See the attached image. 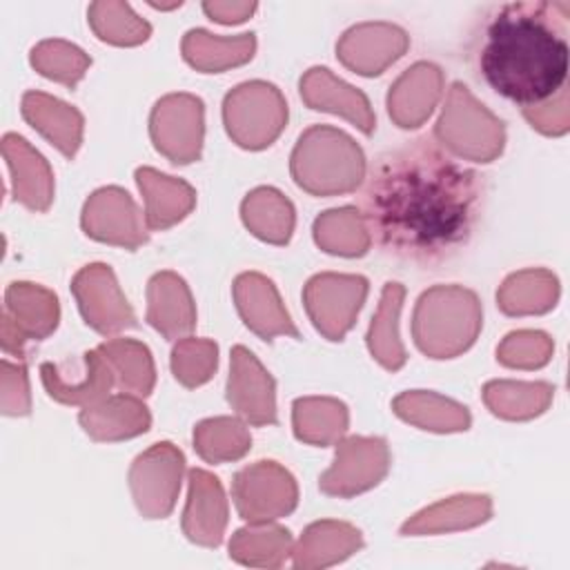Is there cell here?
<instances>
[{
	"label": "cell",
	"instance_id": "cell-1",
	"mask_svg": "<svg viewBox=\"0 0 570 570\" xmlns=\"http://www.w3.org/2000/svg\"><path fill=\"white\" fill-rule=\"evenodd\" d=\"M481 200L483 176L416 138L374 160L358 212L381 252L434 267L468 245Z\"/></svg>",
	"mask_w": 570,
	"mask_h": 570
},
{
	"label": "cell",
	"instance_id": "cell-2",
	"mask_svg": "<svg viewBox=\"0 0 570 570\" xmlns=\"http://www.w3.org/2000/svg\"><path fill=\"white\" fill-rule=\"evenodd\" d=\"M568 29L566 0L501 4L479 49L483 80L521 109L554 98L568 87Z\"/></svg>",
	"mask_w": 570,
	"mask_h": 570
},
{
	"label": "cell",
	"instance_id": "cell-3",
	"mask_svg": "<svg viewBox=\"0 0 570 570\" xmlns=\"http://www.w3.org/2000/svg\"><path fill=\"white\" fill-rule=\"evenodd\" d=\"M289 171L294 183L312 196H341L361 187L367 163L350 134L330 125H314L298 136Z\"/></svg>",
	"mask_w": 570,
	"mask_h": 570
},
{
	"label": "cell",
	"instance_id": "cell-4",
	"mask_svg": "<svg viewBox=\"0 0 570 570\" xmlns=\"http://www.w3.org/2000/svg\"><path fill=\"white\" fill-rule=\"evenodd\" d=\"M483 325L479 296L463 285L425 289L412 314L416 347L430 358H454L472 347Z\"/></svg>",
	"mask_w": 570,
	"mask_h": 570
},
{
	"label": "cell",
	"instance_id": "cell-5",
	"mask_svg": "<svg viewBox=\"0 0 570 570\" xmlns=\"http://www.w3.org/2000/svg\"><path fill=\"white\" fill-rule=\"evenodd\" d=\"M434 138L456 158L492 163L505 147V127L463 82H452L434 125Z\"/></svg>",
	"mask_w": 570,
	"mask_h": 570
},
{
	"label": "cell",
	"instance_id": "cell-6",
	"mask_svg": "<svg viewBox=\"0 0 570 570\" xmlns=\"http://www.w3.org/2000/svg\"><path fill=\"white\" fill-rule=\"evenodd\" d=\"M287 116L285 96L265 80L240 82L223 100V122L229 138L249 151L269 147L285 129Z\"/></svg>",
	"mask_w": 570,
	"mask_h": 570
},
{
	"label": "cell",
	"instance_id": "cell-7",
	"mask_svg": "<svg viewBox=\"0 0 570 570\" xmlns=\"http://www.w3.org/2000/svg\"><path fill=\"white\" fill-rule=\"evenodd\" d=\"M60 321L58 296L38 283L13 281L4 289L0 345L4 354L24 361V343L42 341L56 332Z\"/></svg>",
	"mask_w": 570,
	"mask_h": 570
},
{
	"label": "cell",
	"instance_id": "cell-8",
	"mask_svg": "<svg viewBox=\"0 0 570 570\" xmlns=\"http://www.w3.org/2000/svg\"><path fill=\"white\" fill-rule=\"evenodd\" d=\"M232 499L243 521L269 523L294 512L298 503V485L287 468L263 459L234 474Z\"/></svg>",
	"mask_w": 570,
	"mask_h": 570
},
{
	"label": "cell",
	"instance_id": "cell-9",
	"mask_svg": "<svg viewBox=\"0 0 570 570\" xmlns=\"http://www.w3.org/2000/svg\"><path fill=\"white\" fill-rule=\"evenodd\" d=\"M367 289L370 283L361 274L323 272L305 283L303 305L316 332L327 341H343L356 323Z\"/></svg>",
	"mask_w": 570,
	"mask_h": 570
},
{
	"label": "cell",
	"instance_id": "cell-10",
	"mask_svg": "<svg viewBox=\"0 0 570 570\" xmlns=\"http://www.w3.org/2000/svg\"><path fill=\"white\" fill-rule=\"evenodd\" d=\"M185 474V454L171 441H160L140 452L129 468L127 481L138 512L145 519H165L171 514L180 481Z\"/></svg>",
	"mask_w": 570,
	"mask_h": 570
},
{
	"label": "cell",
	"instance_id": "cell-11",
	"mask_svg": "<svg viewBox=\"0 0 570 570\" xmlns=\"http://www.w3.org/2000/svg\"><path fill=\"white\" fill-rule=\"evenodd\" d=\"M149 136L158 154L171 165L200 158L205 138V105L194 94H167L156 100L149 116Z\"/></svg>",
	"mask_w": 570,
	"mask_h": 570
},
{
	"label": "cell",
	"instance_id": "cell-12",
	"mask_svg": "<svg viewBox=\"0 0 570 570\" xmlns=\"http://www.w3.org/2000/svg\"><path fill=\"white\" fill-rule=\"evenodd\" d=\"M390 470V448L381 436H343L336 441L334 463L321 474L318 488L327 497L350 499L379 485Z\"/></svg>",
	"mask_w": 570,
	"mask_h": 570
},
{
	"label": "cell",
	"instance_id": "cell-13",
	"mask_svg": "<svg viewBox=\"0 0 570 570\" xmlns=\"http://www.w3.org/2000/svg\"><path fill=\"white\" fill-rule=\"evenodd\" d=\"M71 294L82 321L102 336L136 327V314L107 263H89L71 278Z\"/></svg>",
	"mask_w": 570,
	"mask_h": 570
},
{
	"label": "cell",
	"instance_id": "cell-14",
	"mask_svg": "<svg viewBox=\"0 0 570 570\" xmlns=\"http://www.w3.org/2000/svg\"><path fill=\"white\" fill-rule=\"evenodd\" d=\"M80 225L89 238L125 249H138L149 240L145 216L134 198L116 185L89 194L82 205Z\"/></svg>",
	"mask_w": 570,
	"mask_h": 570
},
{
	"label": "cell",
	"instance_id": "cell-15",
	"mask_svg": "<svg viewBox=\"0 0 570 570\" xmlns=\"http://www.w3.org/2000/svg\"><path fill=\"white\" fill-rule=\"evenodd\" d=\"M227 403L249 425H274L278 421L276 381L245 345L232 347Z\"/></svg>",
	"mask_w": 570,
	"mask_h": 570
},
{
	"label": "cell",
	"instance_id": "cell-16",
	"mask_svg": "<svg viewBox=\"0 0 570 570\" xmlns=\"http://www.w3.org/2000/svg\"><path fill=\"white\" fill-rule=\"evenodd\" d=\"M410 47L405 29L392 22H358L336 42V58L358 76H379Z\"/></svg>",
	"mask_w": 570,
	"mask_h": 570
},
{
	"label": "cell",
	"instance_id": "cell-17",
	"mask_svg": "<svg viewBox=\"0 0 570 570\" xmlns=\"http://www.w3.org/2000/svg\"><path fill=\"white\" fill-rule=\"evenodd\" d=\"M232 294L243 323L263 341H272L274 336H281V334L301 338V332L294 325L289 312L285 309L276 285L265 274H258V272L238 274L234 278Z\"/></svg>",
	"mask_w": 570,
	"mask_h": 570
},
{
	"label": "cell",
	"instance_id": "cell-18",
	"mask_svg": "<svg viewBox=\"0 0 570 570\" xmlns=\"http://www.w3.org/2000/svg\"><path fill=\"white\" fill-rule=\"evenodd\" d=\"M187 481L189 488L183 510V532L196 546L218 548L229 519L225 490L218 476L203 468H191L187 472Z\"/></svg>",
	"mask_w": 570,
	"mask_h": 570
},
{
	"label": "cell",
	"instance_id": "cell-19",
	"mask_svg": "<svg viewBox=\"0 0 570 570\" xmlns=\"http://www.w3.org/2000/svg\"><path fill=\"white\" fill-rule=\"evenodd\" d=\"M298 91L303 102L314 111L336 114L370 136L376 127V118L367 96L334 76L327 67H312L301 76Z\"/></svg>",
	"mask_w": 570,
	"mask_h": 570
},
{
	"label": "cell",
	"instance_id": "cell-20",
	"mask_svg": "<svg viewBox=\"0 0 570 570\" xmlns=\"http://www.w3.org/2000/svg\"><path fill=\"white\" fill-rule=\"evenodd\" d=\"M443 94V71L428 60L407 67L387 91V114L401 129L421 127L439 105Z\"/></svg>",
	"mask_w": 570,
	"mask_h": 570
},
{
	"label": "cell",
	"instance_id": "cell-21",
	"mask_svg": "<svg viewBox=\"0 0 570 570\" xmlns=\"http://www.w3.org/2000/svg\"><path fill=\"white\" fill-rule=\"evenodd\" d=\"M2 156L9 167L13 200L31 212H47L53 203V171L47 158L22 136H2Z\"/></svg>",
	"mask_w": 570,
	"mask_h": 570
},
{
	"label": "cell",
	"instance_id": "cell-22",
	"mask_svg": "<svg viewBox=\"0 0 570 570\" xmlns=\"http://www.w3.org/2000/svg\"><path fill=\"white\" fill-rule=\"evenodd\" d=\"M145 318L167 341H178L196 327V303L183 276L165 269L149 278Z\"/></svg>",
	"mask_w": 570,
	"mask_h": 570
},
{
	"label": "cell",
	"instance_id": "cell-23",
	"mask_svg": "<svg viewBox=\"0 0 570 570\" xmlns=\"http://www.w3.org/2000/svg\"><path fill=\"white\" fill-rule=\"evenodd\" d=\"M40 379H42L47 394L53 401H58L62 405H78V407H87V405H94V403L107 399L109 390L116 385L114 372L98 347L87 350L82 354L80 376L69 379V376H65L60 365L45 361L40 365Z\"/></svg>",
	"mask_w": 570,
	"mask_h": 570
},
{
	"label": "cell",
	"instance_id": "cell-24",
	"mask_svg": "<svg viewBox=\"0 0 570 570\" xmlns=\"http://www.w3.org/2000/svg\"><path fill=\"white\" fill-rule=\"evenodd\" d=\"M78 423L89 439L114 443L145 434L151 428V414L140 396L122 392L82 407Z\"/></svg>",
	"mask_w": 570,
	"mask_h": 570
},
{
	"label": "cell",
	"instance_id": "cell-25",
	"mask_svg": "<svg viewBox=\"0 0 570 570\" xmlns=\"http://www.w3.org/2000/svg\"><path fill=\"white\" fill-rule=\"evenodd\" d=\"M22 118L42 134L65 158H73L82 145L85 118L69 102L45 91H24L20 102Z\"/></svg>",
	"mask_w": 570,
	"mask_h": 570
},
{
	"label": "cell",
	"instance_id": "cell-26",
	"mask_svg": "<svg viewBox=\"0 0 570 570\" xmlns=\"http://www.w3.org/2000/svg\"><path fill=\"white\" fill-rule=\"evenodd\" d=\"M136 183L145 198V223L149 232L169 229L196 207V189L183 178L167 176L154 167H138Z\"/></svg>",
	"mask_w": 570,
	"mask_h": 570
},
{
	"label": "cell",
	"instance_id": "cell-27",
	"mask_svg": "<svg viewBox=\"0 0 570 570\" xmlns=\"http://www.w3.org/2000/svg\"><path fill=\"white\" fill-rule=\"evenodd\" d=\"M363 548V534L347 521L323 519L309 523L292 548L294 568L312 570L345 561Z\"/></svg>",
	"mask_w": 570,
	"mask_h": 570
},
{
	"label": "cell",
	"instance_id": "cell-28",
	"mask_svg": "<svg viewBox=\"0 0 570 570\" xmlns=\"http://www.w3.org/2000/svg\"><path fill=\"white\" fill-rule=\"evenodd\" d=\"M492 517V499L488 494H454L441 499L401 525V534L421 537L439 532H456L476 528Z\"/></svg>",
	"mask_w": 570,
	"mask_h": 570
},
{
	"label": "cell",
	"instance_id": "cell-29",
	"mask_svg": "<svg viewBox=\"0 0 570 570\" xmlns=\"http://www.w3.org/2000/svg\"><path fill=\"white\" fill-rule=\"evenodd\" d=\"M183 58L189 67L203 73H220L232 67H240L254 58L256 36H214L205 29H189L180 42Z\"/></svg>",
	"mask_w": 570,
	"mask_h": 570
},
{
	"label": "cell",
	"instance_id": "cell-30",
	"mask_svg": "<svg viewBox=\"0 0 570 570\" xmlns=\"http://www.w3.org/2000/svg\"><path fill=\"white\" fill-rule=\"evenodd\" d=\"M392 412L410 425L439 434L465 432L472 423L465 405L430 390L401 392L392 401Z\"/></svg>",
	"mask_w": 570,
	"mask_h": 570
},
{
	"label": "cell",
	"instance_id": "cell-31",
	"mask_svg": "<svg viewBox=\"0 0 570 570\" xmlns=\"http://www.w3.org/2000/svg\"><path fill=\"white\" fill-rule=\"evenodd\" d=\"M240 218L256 238L269 245H287L296 225L292 200L276 187L252 189L240 203Z\"/></svg>",
	"mask_w": 570,
	"mask_h": 570
},
{
	"label": "cell",
	"instance_id": "cell-32",
	"mask_svg": "<svg viewBox=\"0 0 570 570\" xmlns=\"http://www.w3.org/2000/svg\"><path fill=\"white\" fill-rule=\"evenodd\" d=\"M403 301H405V287L396 281H387L383 285L379 307L372 316V323L365 336L370 354L387 372H399L407 361V352L399 334V316H401Z\"/></svg>",
	"mask_w": 570,
	"mask_h": 570
},
{
	"label": "cell",
	"instance_id": "cell-33",
	"mask_svg": "<svg viewBox=\"0 0 570 570\" xmlns=\"http://www.w3.org/2000/svg\"><path fill=\"white\" fill-rule=\"evenodd\" d=\"M347 405L332 396H301L292 405L294 436L309 445H336L347 432Z\"/></svg>",
	"mask_w": 570,
	"mask_h": 570
},
{
	"label": "cell",
	"instance_id": "cell-34",
	"mask_svg": "<svg viewBox=\"0 0 570 570\" xmlns=\"http://www.w3.org/2000/svg\"><path fill=\"white\" fill-rule=\"evenodd\" d=\"M559 281L550 269L530 267L510 274L499 292L497 305L508 316L546 314L557 305Z\"/></svg>",
	"mask_w": 570,
	"mask_h": 570
},
{
	"label": "cell",
	"instance_id": "cell-35",
	"mask_svg": "<svg viewBox=\"0 0 570 570\" xmlns=\"http://www.w3.org/2000/svg\"><path fill=\"white\" fill-rule=\"evenodd\" d=\"M483 403L505 421H528L543 414L554 396V387L546 381H488L483 385Z\"/></svg>",
	"mask_w": 570,
	"mask_h": 570
},
{
	"label": "cell",
	"instance_id": "cell-36",
	"mask_svg": "<svg viewBox=\"0 0 570 570\" xmlns=\"http://www.w3.org/2000/svg\"><path fill=\"white\" fill-rule=\"evenodd\" d=\"M100 354L114 372V383L120 392L149 396L156 385V365L149 347L136 338H109L98 345Z\"/></svg>",
	"mask_w": 570,
	"mask_h": 570
},
{
	"label": "cell",
	"instance_id": "cell-37",
	"mask_svg": "<svg viewBox=\"0 0 570 570\" xmlns=\"http://www.w3.org/2000/svg\"><path fill=\"white\" fill-rule=\"evenodd\" d=\"M312 234H314V243L323 252L334 256H345V258L365 256L372 245L365 220L358 207H352V205L318 214L314 220Z\"/></svg>",
	"mask_w": 570,
	"mask_h": 570
},
{
	"label": "cell",
	"instance_id": "cell-38",
	"mask_svg": "<svg viewBox=\"0 0 570 570\" xmlns=\"http://www.w3.org/2000/svg\"><path fill=\"white\" fill-rule=\"evenodd\" d=\"M292 532L283 525L249 523L229 539V557L249 568H278L292 554Z\"/></svg>",
	"mask_w": 570,
	"mask_h": 570
},
{
	"label": "cell",
	"instance_id": "cell-39",
	"mask_svg": "<svg viewBox=\"0 0 570 570\" xmlns=\"http://www.w3.org/2000/svg\"><path fill=\"white\" fill-rule=\"evenodd\" d=\"M252 448L247 423L238 416H214L196 423L194 450L207 463H229L243 459Z\"/></svg>",
	"mask_w": 570,
	"mask_h": 570
},
{
	"label": "cell",
	"instance_id": "cell-40",
	"mask_svg": "<svg viewBox=\"0 0 570 570\" xmlns=\"http://www.w3.org/2000/svg\"><path fill=\"white\" fill-rule=\"evenodd\" d=\"M87 18L98 40L116 47H136L151 36V24L142 20L127 2H91L87 9Z\"/></svg>",
	"mask_w": 570,
	"mask_h": 570
},
{
	"label": "cell",
	"instance_id": "cell-41",
	"mask_svg": "<svg viewBox=\"0 0 570 570\" xmlns=\"http://www.w3.org/2000/svg\"><path fill=\"white\" fill-rule=\"evenodd\" d=\"M29 62L40 76L69 89H73L91 67V58L78 45L62 38L40 40L29 51Z\"/></svg>",
	"mask_w": 570,
	"mask_h": 570
},
{
	"label": "cell",
	"instance_id": "cell-42",
	"mask_svg": "<svg viewBox=\"0 0 570 570\" xmlns=\"http://www.w3.org/2000/svg\"><path fill=\"white\" fill-rule=\"evenodd\" d=\"M169 363L174 379L194 390L214 376L218 365V345L209 338L183 336L176 341Z\"/></svg>",
	"mask_w": 570,
	"mask_h": 570
},
{
	"label": "cell",
	"instance_id": "cell-43",
	"mask_svg": "<svg viewBox=\"0 0 570 570\" xmlns=\"http://www.w3.org/2000/svg\"><path fill=\"white\" fill-rule=\"evenodd\" d=\"M554 352V343L546 332L517 330L510 332L497 347V361L512 370H539Z\"/></svg>",
	"mask_w": 570,
	"mask_h": 570
},
{
	"label": "cell",
	"instance_id": "cell-44",
	"mask_svg": "<svg viewBox=\"0 0 570 570\" xmlns=\"http://www.w3.org/2000/svg\"><path fill=\"white\" fill-rule=\"evenodd\" d=\"M0 410L4 416H27L31 412V387L24 361L0 363Z\"/></svg>",
	"mask_w": 570,
	"mask_h": 570
},
{
	"label": "cell",
	"instance_id": "cell-45",
	"mask_svg": "<svg viewBox=\"0 0 570 570\" xmlns=\"http://www.w3.org/2000/svg\"><path fill=\"white\" fill-rule=\"evenodd\" d=\"M523 118L543 136H563L570 129V94L568 87L554 98L521 109Z\"/></svg>",
	"mask_w": 570,
	"mask_h": 570
},
{
	"label": "cell",
	"instance_id": "cell-46",
	"mask_svg": "<svg viewBox=\"0 0 570 570\" xmlns=\"http://www.w3.org/2000/svg\"><path fill=\"white\" fill-rule=\"evenodd\" d=\"M203 11L209 20L218 24H238L245 22L254 11L256 2H229V0H207L203 2Z\"/></svg>",
	"mask_w": 570,
	"mask_h": 570
},
{
	"label": "cell",
	"instance_id": "cell-47",
	"mask_svg": "<svg viewBox=\"0 0 570 570\" xmlns=\"http://www.w3.org/2000/svg\"><path fill=\"white\" fill-rule=\"evenodd\" d=\"M183 2L178 0V2H169V4H163V2H151L149 0V7H154V9H176V7H180Z\"/></svg>",
	"mask_w": 570,
	"mask_h": 570
}]
</instances>
